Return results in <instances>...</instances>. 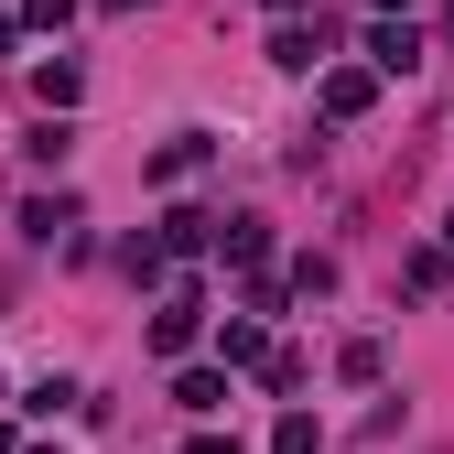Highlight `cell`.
<instances>
[{
    "label": "cell",
    "mask_w": 454,
    "mask_h": 454,
    "mask_svg": "<svg viewBox=\"0 0 454 454\" xmlns=\"http://www.w3.org/2000/svg\"><path fill=\"white\" fill-rule=\"evenodd\" d=\"M270 12H281V22H303V12H314V0H270Z\"/></svg>",
    "instance_id": "obj_21"
},
{
    "label": "cell",
    "mask_w": 454,
    "mask_h": 454,
    "mask_svg": "<svg viewBox=\"0 0 454 454\" xmlns=\"http://www.w3.org/2000/svg\"><path fill=\"white\" fill-rule=\"evenodd\" d=\"M216 260L227 270H270V216H216Z\"/></svg>",
    "instance_id": "obj_4"
},
{
    "label": "cell",
    "mask_w": 454,
    "mask_h": 454,
    "mask_svg": "<svg viewBox=\"0 0 454 454\" xmlns=\"http://www.w3.org/2000/svg\"><path fill=\"white\" fill-rule=\"evenodd\" d=\"M0 454H22V433H12V422H0Z\"/></svg>",
    "instance_id": "obj_23"
},
{
    "label": "cell",
    "mask_w": 454,
    "mask_h": 454,
    "mask_svg": "<svg viewBox=\"0 0 454 454\" xmlns=\"http://www.w3.org/2000/svg\"><path fill=\"white\" fill-rule=\"evenodd\" d=\"M281 293H335V260H314V249H303L293 270H281Z\"/></svg>",
    "instance_id": "obj_17"
},
{
    "label": "cell",
    "mask_w": 454,
    "mask_h": 454,
    "mask_svg": "<svg viewBox=\"0 0 454 454\" xmlns=\"http://www.w3.org/2000/svg\"><path fill=\"white\" fill-rule=\"evenodd\" d=\"M22 454H66V443H22Z\"/></svg>",
    "instance_id": "obj_24"
},
{
    "label": "cell",
    "mask_w": 454,
    "mask_h": 454,
    "mask_svg": "<svg viewBox=\"0 0 454 454\" xmlns=\"http://www.w3.org/2000/svg\"><path fill=\"white\" fill-rule=\"evenodd\" d=\"M152 239H162V260H206V249H216V216H206V206H174Z\"/></svg>",
    "instance_id": "obj_8"
},
{
    "label": "cell",
    "mask_w": 454,
    "mask_h": 454,
    "mask_svg": "<svg viewBox=\"0 0 454 454\" xmlns=\"http://www.w3.org/2000/svg\"><path fill=\"white\" fill-rule=\"evenodd\" d=\"M368 12H379V22H411V0H368Z\"/></svg>",
    "instance_id": "obj_19"
},
{
    "label": "cell",
    "mask_w": 454,
    "mask_h": 454,
    "mask_svg": "<svg viewBox=\"0 0 454 454\" xmlns=\"http://www.w3.org/2000/svg\"><path fill=\"white\" fill-rule=\"evenodd\" d=\"M422 66V33L411 22H368V76H411Z\"/></svg>",
    "instance_id": "obj_7"
},
{
    "label": "cell",
    "mask_w": 454,
    "mask_h": 454,
    "mask_svg": "<svg viewBox=\"0 0 454 454\" xmlns=\"http://www.w3.org/2000/svg\"><path fill=\"white\" fill-rule=\"evenodd\" d=\"M174 411H227V368H184L174 379Z\"/></svg>",
    "instance_id": "obj_11"
},
{
    "label": "cell",
    "mask_w": 454,
    "mask_h": 454,
    "mask_svg": "<svg viewBox=\"0 0 454 454\" xmlns=\"http://www.w3.org/2000/svg\"><path fill=\"white\" fill-rule=\"evenodd\" d=\"M184 454H239V443H227V433H195V443H184Z\"/></svg>",
    "instance_id": "obj_18"
},
{
    "label": "cell",
    "mask_w": 454,
    "mask_h": 454,
    "mask_svg": "<svg viewBox=\"0 0 454 454\" xmlns=\"http://www.w3.org/2000/svg\"><path fill=\"white\" fill-rule=\"evenodd\" d=\"M12 33H22V22H12V0H0V54H12Z\"/></svg>",
    "instance_id": "obj_20"
},
{
    "label": "cell",
    "mask_w": 454,
    "mask_h": 454,
    "mask_svg": "<svg viewBox=\"0 0 454 454\" xmlns=\"http://www.w3.org/2000/svg\"><path fill=\"white\" fill-rule=\"evenodd\" d=\"M270 66H281V76H314V66H335V54H325V22H270Z\"/></svg>",
    "instance_id": "obj_3"
},
{
    "label": "cell",
    "mask_w": 454,
    "mask_h": 454,
    "mask_svg": "<svg viewBox=\"0 0 454 454\" xmlns=\"http://www.w3.org/2000/svg\"><path fill=\"white\" fill-rule=\"evenodd\" d=\"M120 270H130V281H162V270H174V260H162V239H152V227H141V239H120Z\"/></svg>",
    "instance_id": "obj_14"
},
{
    "label": "cell",
    "mask_w": 454,
    "mask_h": 454,
    "mask_svg": "<svg viewBox=\"0 0 454 454\" xmlns=\"http://www.w3.org/2000/svg\"><path fill=\"white\" fill-rule=\"evenodd\" d=\"M443 22H454V0H443Z\"/></svg>",
    "instance_id": "obj_26"
},
{
    "label": "cell",
    "mask_w": 454,
    "mask_h": 454,
    "mask_svg": "<svg viewBox=\"0 0 454 454\" xmlns=\"http://www.w3.org/2000/svg\"><path fill=\"white\" fill-rule=\"evenodd\" d=\"M270 454H325V422H314V411H281V422H270Z\"/></svg>",
    "instance_id": "obj_13"
},
{
    "label": "cell",
    "mask_w": 454,
    "mask_h": 454,
    "mask_svg": "<svg viewBox=\"0 0 454 454\" xmlns=\"http://www.w3.org/2000/svg\"><path fill=\"white\" fill-rule=\"evenodd\" d=\"M195 335H206V293H195V281H174V293H162V314H152V357H184Z\"/></svg>",
    "instance_id": "obj_2"
},
{
    "label": "cell",
    "mask_w": 454,
    "mask_h": 454,
    "mask_svg": "<svg viewBox=\"0 0 454 454\" xmlns=\"http://www.w3.org/2000/svg\"><path fill=\"white\" fill-rule=\"evenodd\" d=\"M260 357H270V325H260V314H227V325H216V368L239 379V368H260Z\"/></svg>",
    "instance_id": "obj_6"
},
{
    "label": "cell",
    "mask_w": 454,
    "mask_h": 454,
    "mask_svg": "<svg viewBox=\"0 0 454 454\" xmlns=\"http://www.w3.org/2000/svg\"><path fill=\"white\" fill-rule=\"evenodd\" d=\"M335 368L368 389V379H389V347H379V335H347V347H335Z\"/></svg>",
    "instance_id": "obj_12"
},
{
    "label": "cell",
    "mask_w": 454,
    "mask_h": 454,
    "mask_svg": "<svg viewBox=\"0 0 454 454\" xmlns=\"http://www.w3.org/2000/svg\"><path fill=\"white\" fill-rule=\"evenodd\" d=\"M314 108L347 130V120H368V108H379V76H368V66H314Z\"/></svg>",
    "instance_id": "obj_1"
},
{
    "label": "cell",
    "mask_w": 454,
    "mask_h": 454,
    "mask_svg": "<svg viewBox=\"0 0 454 454\" xmlns=\"http://www.w3.org/2000/svg\"><path fill=\"white\" fill-rule=\"evenodd\" d=\"M33 98H43V120H66V108L87 98V76H76V54H43V66H33Z\"/></svg>",
    "instance_id": "obj_9"
},
{
    "label": "cell",
    "mask_w": 454,
    "mask_h": 454,
    "mask_svg": "<svg viewBox=\"0 0 454 454\" xmlns=\"http://www.w3.org/2000/svg\"><path fill=\"white\" fill-rule=\"evenodd\" d=\"M443 249H454V216H443Z\"/></svg>",
    "instance_id": "obj_25"
},
{
    "label": "cell",
    "mask_w": 454,
    "mask_h": 454,
    "mask_svg": "<svg viewBox=\"0 0 454 454\" xmlns=\"http://www.w3.org/2000/svg\"><path fill=\"white\" fill-rule=\"evenodd\" d=\"M206 162H216V130H174V141L152 152V184H195Z\"/></svg>",
    "instance_id": "obj_5"
},
{
    "label": "cell",
    "mask_w": 454,
    "mask_h": 454,
    "mask_svg": "<svg viewBox=\"0 0 454 454\" xmlns=\"http://www.w3.org/2000/svg\"><path fill=\"white\" fill-rule=\"evenodd\" d=\"M76 401H87L76 379H33V389H22V411H43V422H54V411H76Z\"/></svg>",
    "instance_id": "obj_15"
},
{
    "label": "cell",
    "mask_w": 454,
    "mask_h": 454,
    "mask_svg": "<svg viewBox=\"0 0 454 454\" xmlns=\"http://www.w3.org/2000/svg\"><path fill=\"white\" fill-rule=\"evenodd\" d=\"M98 12H152V0H98Z\"/></svg>",
    "instance_id": "obj_22"
},
{
    "label": "cell",
    "mask_w": 454,
    "mask_h": 454,
    "mask_svg": "<svg viewBox=\"0 0 454 454\" xmlns=\"http://www.w3.org/2000/svg\"><path fill=\"white\" fill-rule=\"evenodd\" d=\"M12 22H22V33H66V22H76V0H12Z\"/></svg>",
    "instance_id": "obj_16"
},
{
    "label": "cell",
    "mask_w": 454,
    "mask_h": 454,
    "mask_svg": "<svg viewBox=\"0 0 454 454\" xmlns=\"http://www.w3.org/2000/svg\"><path fill=\"white\" fill-rule=\"evenodd\" d=\"M66 227H76V195H33V206H22V239H33V249H54Z\"/></svg>",
    "instance_id": "obj_10"
}]
</instances>
